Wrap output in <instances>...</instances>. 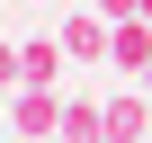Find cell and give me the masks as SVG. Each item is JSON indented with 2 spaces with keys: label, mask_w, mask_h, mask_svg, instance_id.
Wrapping results in <instances>:
<instances>
[{
  "label": "cell",
  "mask_w": 152,
  "mask_h": 143,
  "mask_svg": "<svg viewBox=\"0 0 152 143\" xmlns=\"http://www.w3.org/2000/svg\"><path fill=\"white\" fill-rule=\"evenodd\" d=\"M0 134H9V98H0Z\"/></svg>",
  "instance_id": "cell-8"
},
{
  "label": "cell",
  "mask_w": 152,
  "mask_h": 143,
  "mask_svg": "<svg viewBox=\"0 0 152 143\" xmlns=\"http://www.w3.org/2000/svg\"><path fill=\"white\" fill-rule=\"evenodd\" d=\"M107 143H152V98L143 90H107Z\"/></svg>",
  "instance_id": "cell-3"
},
{
  "label": "cell",
  "mask_w": 152,
  "mask_h": 143,
  "mask_svg": "<svg viewBox=\"0 0 152 143\" xmlns=\"http://www.w3.org/2000/svg\"><path fill=\"white\" fill-rule=\"evenodd\" d=\"M63 63H72V54H63V36H27V45H18L27 90H63Z\"/></svg>",
  "instance_id": "cell-4"
},
{
  "label": "cell",
  "mask_w": 152,
  "mask_h": 143,
  "mask_svg": "<svg viewBox=\"0 0 152 143\" xmlns=\"http://www.w3.org/2000/svg\"><path fill=\"white\" fill-rule=\"evenodd\" d=\"M0 143H18V134H0Z\"/></svg>",
  "instance_id": "cell-12"
},
{
  "label": "cell",
  "mask_w": 152,
  "mask_h": 143,
  "mask_svg": "<svg viewBox=\"0 0 152 143\" xmlns=\"http://www.w3.org/2000/svg\"><path fill=\"white\" fill-rule=\"evenodd\" d=\"M143 18H152V0H143Z\"/></svg>",
  "instance_id": "cell-11"
},
{
  "label": "cell",
  "mask_w": 152,
  "mask_h": 143,
  "mask_svg": "<svg viewBox=\"0 0 152 143\" xmlns=\"http://www.w3.org/2000/svg\"><path fill=\"white\" fill-rule=\"evenodd\" d=\"M9 134L18 143H63V90H18L9 98Z\"/></svg>",
  "instance_id": "cell-1"
},
{
  "label": "cell",
  "mask_w": 152,
  "mask_h": 143,
  "mask_svg": "<svg viewBox=\"0 0 152 143\" xmlns=\"http://www.w3.org/2000/svg\"><path fill=\"white\" fill-rule=\"evenodd\" d=\"M90 9H99L107 27H125V18H143V0H90Z\"/></svg>",
  "instance_id": "cell-7"
},
{
  "label": "cell",
  "mask_w": 152,
  "mask_h": 143,
  "mask_svg": "<svg viewBox=\"0 0 152 143\" xmlns=\"http://www.w3.org/2000/svg\"><path fill=\"white\" fill-rule=\"evenodd\" d=\"M0 9H18V0H0Z\"/></svg>",
  "instance_id": "cell-10"
},
{
  "label": "cell",
  "mask_w": 152,
  "mask_h": 143,
  "mask_svg": "<svg viewBox=\"0 0 152 143\" xmlns=\"http://www.w3.org/2000/svg\"><path fill=\"white\" fill-rule=\"evenodd\" d=\"M107 72H152V18H125L107 36Z\"/></svg>",
  "instance_id": "cell-5"
},
{
  "label": "cell",
  "mask_w": 152,
  "mask_h": 143,
  "mask_svg": "<svg viewBox=\"0 0 152 143\" xmlns=\"http://www.w3.org/2000/svg\"><path fill=\"white\" fill-rule=\"evenodd\" d=\"M54 36H63V54L81 63V72H99V63H107V36H116V27H107V18L90 9V0H81V9H72V18L54 27Z\"/></svg>",
  "instance_id": "cell-2"
},
{
  "label": "cell",
  "mask_w": 152,
  "mask_h": 143,
  "mask_svg": "<svg viewBox=\"0 0 152 143\" xmlns=\"http://www.w3.org/2000/svg\"><path fill=\"white\" fill-rule=\"evenodd\" d=\"M134 90H143V98H152V72H143V81H134Z\"/></svg>",
  "instance_id": "cell-9"
},
{
  "label": "cell",
  "mask_w": 152,
  "mask_h": 143,
  "mask_svg": "<svg viewBox=\"0 0 152 143\" xmlns=\"http://www.w3.org/2000/svg\"><path fill=\"white\" fill-rule=\"evenodd\" d=\"M18 90H27V72H18V45L0 36V98H18Z\"/></svg>",
  "instance_id": "cell-6"
}]
</instances>
